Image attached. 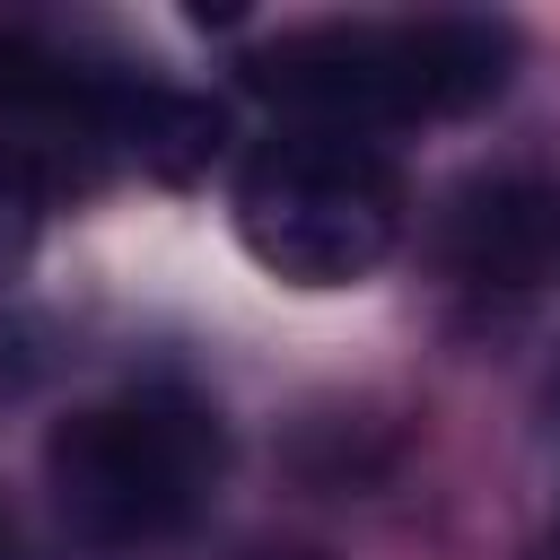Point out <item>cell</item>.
<instances>
[{
    "instance_id": "3",
    "label": "cell",
    "mask_w": 560,
    "mask_h": 560,
    "mask_svg": "<svg viewBox=\"0 0 560 560\" xmlns=\"http://www.w3.org/2000/svg\"><path fill=\"white\" fill-rule=\"evenodd\" d=\"M44 481L79 542H166L219 481V420L184 394L70 411L44 446Z\"/></svg>"
},
{
    "instance_id": "7",
    "label": "cell",
    "mask_w": 560,
    "mask_h": 560,
    "mask_svg": "<svg viewBox=\"0 0 560 560\" xmlns=\"http://www.w3.org/2000/svg\"><path fill=\"white\" fill-rule=\"evenodd\" d=\"M254 560H315V551H254Z\"/></svg>"
},
{
    "instance_id": "4",
    "label": "cell",
    "mask_w": 560,
    "mask_h": 560,
    "mask_svg": "<svg viewBox=\"0 0 560 560\" xmlns=\"http://www.w3.org/2000/svg\"><path fill=\"white\" fill-rule=\"evenodd\" d=\"M446 254L481 289H534L560 271V192L551 184H481L464 192Z\"/></svg>"
},
{
    "instance_id": "6",
    "label": "cell",
    "mask_w": 560,
    "mask_h": 560,
    "mask_svg": "<svg viewBox=\"0 0 560 560\" xmlns=\"http://www.w3.org/2000/svg\"><path fill=\"white\" fill-rule=\"evenodd\" d=\"M96 105H105V88L79 79L61 52H44L26 35H0V114H79L96 131Z\"/></svg>"
},
{
    "instance_id": "1",
    "label": "cell",
    "mask_w": 560,
    "mask_h": 560,
    "mask_svg": "<svg viewBox=\"0 0 560 560\" xmlns=\"http://www.w3.org/2000/svg\"><path fill=\"white\" fill-rule=\"evenodd\" d=\"M516 35L490 18H411V26H306L254 52V88L315 114L324 131L472 114L508 88Z\"/></svg>"
},
{
    "instance_id": "2",
    "label": "cell",
    "mask_w": 560,
    "mask_h": 560,
    "mask_svg": "<svg viewBox=\"0 0 560 560\" xmlns=\"http://www.w3.org/2000/svg\"><path fill=\"white\" fill-rule=\"evenodd\" d=\"M236 236L298 289H350L402 236V175L359 131H280L236 175Z\"/></svg>"
},
{
    "instance_id": "8",
    "label": "cell",
    "mask_w": 560,
    "mask_h": 560,
    "mask_svg": "<svg viewBox=\"0 0 560 560\" xmlns=\"http://www.w3.org/2000/svg\"><path fill=\"white\" fill-rule=\"evenodd\" d=\"M551 560H560V525H551Z\"/></svg>"
},
{
    "instance_id": "5",
    "label": "cell",
    "mask_w": 560,
    "mask_h": 560,
    "mask_svg": "<svg viewBox=\"0 0 560 560\" xmlns=\"http://www.w3.org/2000/svg\"><path fill=\"white\" fill-rule=\"evenodd\" d=\"M96 140H114L122 158H140L149 175H192L219 149V114L201 96H175V88H105Z\"/></svg>"
}]
</instances>
